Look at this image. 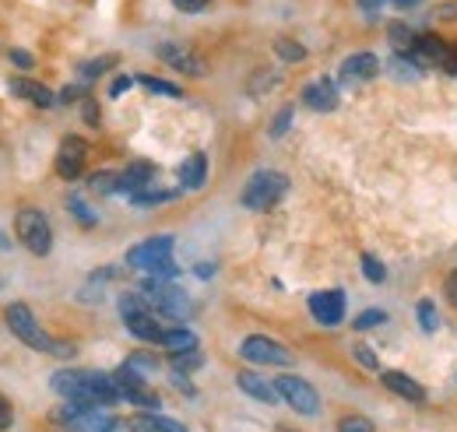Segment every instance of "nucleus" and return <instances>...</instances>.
I'll list each match as a JSON object with an SVG mask.
<instances>
[{
	"label": "nucleus",
	"mask_w": 457,
	"mask_h": 432,
	"mask_svg": "<svg viewBox=\"0 0 457 432\" xmlns=\"http://www.w3.org/2000/svg\"><path fill=\"white\" fill-rule=\"evenodd\" d=\"M54 394H60L67 404L81 408H113L120 397V386L113 383V373H92V370H60L50 379Z\"/></svg>",
	"instance_id": "obj_1"
},
{
	"label": "nucleus",
	"mask_w": 457,
	"mask_h": 432,
	"mask_svg": "<svg viewBox=\"0 0 457 432\" xmlns=\"http://www.w3.org/2000/svg\"><path fill=\"white\" fill-rule=\"evenodd\" d=\"M4 320L11 327V334L21 341V345H29L32 352H43V355H57V359H71L74 355V345L71 341H57V337H50L39 320H36V313L25 306V303H11L7 310H4Z\"/></svg>",
	"instance_id": "obj_2"
},
{
	"label": "nucleus",
	"mask_w": 457,
	"mask_h": 432,
	"mask_svg": "<svg viewBox=\"0 0 457 432\" xmlns=\"http://www.w3.org/2000/svg\"><path fill=\"white\" fill-rule=\"evenodd\" d=\"M288 194V176L278 169H257L246 187L239 190V204L246 212H271L282 197Z\"/></svg>",
	"instance_id": "obj_3"
},
{
	"label": "nucleus",
	"mask_w": 457,
	"mask_h": 432,
	"mask_svg": "<svg viewBox=\"0 0 457 432\" xmlns=\"http://www.w3.org/2000/svg\"><path fill=\"white\" fill-rule=\"evenodd\" d=\"M120 317H123V327L137 337V341H148V345H159L166 327L159 324V313L148 306V299L141 292H123L120 295Z\"/></svg>",
	"instance_id": "obj_4"
},
{
	"label": "nucleus",
	"mask_w": 457,
	"mask_h": 432,
	"mask_svg": "<svg viewBox=\"0 0 457 432\" xmlns=\"http://www.w3.org/2000/svg\"><path fill=\"white\" fill-rule=\"evenodd\" d=\"M54 422L67 432H123V422L110 408H81V404H63L54 411Z\"/></svg>",
	"instance_id": "obj_5"
},
{
	"label": "nucleus",
	"mask_w": 457,
	"mask_h": 432,
	"mask_svg": "<svg viewBox=\"0 0 457 432\" xmlns=\"http://www.w3.org/2000/svg\"><path fill=\"white\" fill-rule=\"evenodd\" d=\"M141 295H145L148 306H152L159 317H166V320H187L190 310H194V303L187 299V292H179L176 285L159 281V278H145V281H141Z\"/></svg>",
	"instance_id": "obj_6"
},
{
	"label": "nucleus",
	"mask_w": 457,
	"mask_h": 432,
	"mask_svg": "<svg viewBox=\"0 0 457 432\" xmlns=\"http://www.w3.org/2000/svg\"><path fill=\"white\" fill-rule=\"evenodd\" d=\"M14 232H18L21 246L29 253H36V257H46L54 250V225L39 208H21L14 215Z\"/></svg>",
	"instance_id": "obj_7"
},
{
	"label": "nucleus",
	"mask_w": 457,
	"mask_h": 432,
	"mask_svg": "<svg viewBox=\"0 0 457 432\" xmlns=\"http://www.w3.org/2000/svg\"><path fill=\"white\" fill-rule=\"evenodd\" d=\"M275 390H278L282 404H288L295 415H306V419L320 415V394H317V386L310 379L286 373V377H275Z\"/></svg>",
	"instance_id": "obj_8"
},
{
	"label": "nucleus",
	"mask_w": 457,
	"mask_h": 432,
	"mask_svg": "<svg viewBox=\"0 0 457 432\" xmlns=\"http://www.w3.org/2000/svg\"><path fill=\"white\" fill-rule=\"evenodd\" d=\"M239 359L253 362V366H292V352L282 341L268 337V334H250L239 341Z\"/></svg>",
	"instance_id": "obj_9"
},
{
	"label": "nucleus",
	"mask_w": 457,
	"mask_h": 432,
	"mask_svg": "<svg viewBox=\"0 0 457 432\" xmlns=\"http://www.w3.org/2000/svg\"><path fill=\"white\" fill-rule=\"evenodd\" d=\"M172 246H176V239L172 236H152V239H145V243H137V246H130L127 250V268H134V270H148L155 268V264H162V261H170L172 257Z\"/></svg>",
	"instance_id": "obj_10"
},
{
	"label": "nucleus",
	"mask_w": 457,
	"mask_h": 432,
	"mask_svg": "<svg viewBox=\"0 0 457 432\" xmlns=\"http://www.w3.org/2000/svg\"><path fill=\"white\" fill-rule=\"evenodd\" d=\"M310 306V317L320 327H342L345 324V292L342 288H324V292H313L306 299Z\"/></svg>",
	"instance_id": "obj_11"
},
{
	"label": "nucleus",
	"mask_w": 457,
	"mask_h": 432,
	"mask_svg": "<svg viewBox=\"0 0 457 432\" xmlns=\"http://www.w3.org/2000/svg\"><path fill=\"white\" fill-rule=\"evenodd\" d=\"M85 162H88V141L85 137H78V134H67L63 141H60V152H57V169L60 179H78L81 172H85Z\"/></svg>",
	"instance_id": "obj_12"
},
{
	"label": "nucleus",
	"mask_w": 457,
	"mask_h": 432,
	"mask_svg": "<svg viewBox=\"0 0 457 432\" xmlns=\"http://www.w3.org/2000/svg\"><path fill=\"white\" fill-rule=\"evenodd\" d=\"M377 74H380V56L370 54V50L345 56L342 67H338V81H342L345 88H359V85L373 81Z\"/></svg>",
	"instance_id": "obj_13"
},
{
	"label": "nucleus",
	"mask_w": 457,
	"mask_h": 432,
	"mask_svg": "<svg viewBox=\"0 0 457 432\" xmlns=\"http://www.w3.org/2000/svg\"><path fill=\"white\" fill-rule=\"evenodd\" d=\"M155 56H159L166 67L179 71V74H187V78H204V74H208V63L194 54L190 46H179V43H162V46H155Z\"/></svg>",
	"instance_id": "obj_14"
},
{
	"label": "nucleus",
	"mask_w": 457,
	"mask_h": 432,
	"mask_svg": "<svg viewBox=\"0 0 457 432\" xmlns=\"http://www.w3.org/2000/svg\"><path fill=\"white\" fill-rule=\"evenodd\" d=\"M299 96H303V106H310L313 112H335L338 103H342V92H338L335 78H328V74H320L310 85H303Z\"/></svg>",
	"instance_id": "obj_15"
},
{
	"label": "nucleus",
	"mask_w": 457,
	"mask_h": 432,
	"mask_svg": "<svg viewBox=\"0 0 457 432\" xmlns=\"http://www.w3.org/2000/svg\"><path fill=\"white\" fill-rule=\"evenodd\" d=\"M447 43L440 39V36H415V46H411V54L408 60L415 63V67H426V71H444V60H447Z\"/></svg>",
	"instance_id": "obj_16"
},
{
	"label": "nucleus",
	"mask_w": 457,
	"mask_h": 432,
	"mask_svg": "<svg viewBox=\"0 0 457 432\" xmlns=\"http://www.w3.org/2000/svg\"><path fill=\"white\" fill-rule=\"evenodd\" d=\"M380 383H384L395 397L408 401V404H426V401H429L426 386H422L419 379H411L408 373H401V370H380Z\"/></svg>",
	"instance_id": "obj_17"
},
{
	"label": "nucleus",
	"mask_w": 457,
	"mask_h": 432,
	"mask_svg": "<svg viewBox=\"0 0 457 432\" xmlns=\"http://www.w3.org/2000/svg\"><path fill=\"white\" fill-rule=\"evenodd\" d=\"M152 183H155V162H148V159H134V162L120 172V190H116V194L134 197V194L148 190Z\"/></svg>",
	"instance_id": "obj_18"
},
{
	"label": "nucleus",
	"mask_w": 457,
	"mask_h": 432,
	"mask_svg": "<svg viewBox=\"0 0 457 432\" xmlns=\"http://www.w3.org/2000/svg\"><path fill=\"white\" fill-rule=\"evenodd\" d=\"M236 386H239L246 397L261 401V404H278V401H282L278 390H275V383H268L264 377H257L253 370H239V373H236Z\"/></svg>",
	"instance_id": "obj_19"
},
{
	"label": "nucleus",
	"mask_w": 457,
	"mask_h": 432,
	"mask_svg": "<svg viewBox=\"0 0 457 432\" xmlns=\"http://www.w3.org/2000/svg\"><path fill=\"white\" fill-rule=\"evenodd\" d=\"M7 88H11L14 96H21L25 103H32V106H39V109H50L54 103H57V96H54L43 81H32V78H11Z\"/></svg>",
	"instance_id": "obj_20"
},
{
	"label": "nucleus",
	"mask_w": 457,
	"mask_h": 432,
	"mask_svg": "<svg viewBox=\"0 0 457 432\" xmlns=\"http://www.w3.org/2000/svg\"><path fill=\"white\" fill-rule=\"evenodd\" d=\"M208 183V155L204 152H190L179 162V190H201Z\"/></svg>",
	"instance_id": "obj_21"
},
{
	"label": "nucleus",
	"mask_w": 457,
	"mask_h": 432,
	"mask_svg": "<svg viewBox=\"0 0 457 432\" xmlns=\"http://www.w3.org/2000/svg\"><path fill=\"white\" fill-rule=\"evenodd\" d=\"M127 426L134 432H190L183 422L166 419V415H159V411H141V415H134Z\"/></svg>",
	"instance_id": "obj_22"
},
{
	"label": "nucleus",
	"mask_w": 457,
	"mask_h": 432,
	"mask_svg": "<svg viewBox=\"0 0 457 432\" xmlns=\"http://www.w3.org/2000/svg\"><path fill=\"white\" fill-rule=\"evenodd\" d=\"M170 355H179V352H197L201 348V341H197V334L190 330V327H183V324H176L170 327L166 334H162V341H159Z\"/></svg>",
	"instance_id": "obj_23"
},
{
	"label": "nucleus",
	"mask_w": 457,
	"mask_h": 432,
	"mask_svg": "<svg viewBox=\"0 0 457 432\" xmlns=\"http://www.w3.org/2000/svg\"><path fill=\"white\" fill-rule=\"evenodd\" d=\"M387 39H391L395 54H401V56H408L411 46H415V32H411V25H404V21H387Z\"/></svg>",
	"instance_id": "obj_24"
},
{
	"label": "nucleus",
	"mask_w": 457,
	"mask_h": 432,
	"mask_svg": "<svg viewBox=\"0 0 457 432\" xmlns=\"http://www.w3.org/2000/svg\"><path fill=\"white\" fill-rule=\"evenodd\" d=\"M88 190L99 194V197H110V194L120 190V172H110V169L92 172V176H88Z\"/></svg>",
	"instance_id": "obj_25"
},
{
	"label": "nucleus",
	"mask_w": 457,
	"mask_h": 432,
	"mask_svg": "<svg viewBox=\"0 0 457 432\" xmlns=\"http://www.w3.org/2000/svg\"><path fill=\"white\" fill-rule=\"evenodd\" d=\"M179 197V190H141V194H134L130 197V204L134 208H155V204H166V201H176Z\"/></svg>",
	"instance_id": "obj_26"
},
{
	"label": "nucleus",
	"mask_w": 457,
	"mask_h": 432,
	"mask_svg": "<svg viewBox=\"0 0 457 432\" xmlns=\"http://www.w3.org/2000/svg\"><path fill=\"white\" fill-rule=\"evenodd\" d=\"M170 366H172V373L187 377V373H197V370L204 366V355H201V348H197V352H179V355H170Z\"/></svg>",
	"instance_id": "obj_27"
},
{
	"label": "nucleus",
	"mask_w": 457,
	"mask_h": 432,
	"mask_svg": "<svg viewBox=\"0 0 457 432\" xmlns=\"http://www.w3.org/2000/svg\"><path fill=\"white\" fill-rule=\"evenodd\" d=\"M282 85V74L278 71H257L250 81H246V92L250 96H264L268 88H278Z\"/></svg>",
	"instance_id": "obj_28"
},
{
	"label": "nucleus",
	"mask_w": 457,
	"mask_h": 432,
	"mask_svg": "<svg viewBox=\"0 0 457 432\" xmlns=\"http://www.w3.org/2000/svg\"><path fill=\"white\" fill-rule=\"evenodd\" d=\"M137 85H145L148 92H155V96H166V99H183V88H179V85H172V81H162V78H152V74H141V78H137Z\"/></svg>",
	"instance_id": "obj_29"
},
{
	"label": "nucleus",
	"mask_w": 457,
	"mask_h": 432,
	"mask_svg": "<svg viewBox=\"0 0 457 432\" xmlns=\"http://www.w3.org/2000/svg\"><path fill=\"white\" fill-rule=\"evenodd\" d=\"M113 63H116V56H96V60H85V63H81V71H78V78H81V81H96V78H99V74H106Z\"/></svg>",
	"instance_id": "obj_30"
},
{
	"label": "nucleus",
	"mask_w": 457,
	"mask_h": 432,
	"mask_svg": "<svg viewBox=\"0 0 457 432\" xmlns=\"http://www.w3.org/2000/svg\"><path fill=\"white\" fill-rule=\"evenodd\" d=\"M275 54H278V60H286V63H299V60H306V46L282 36V39H275Z\"/></svg>",
	"instance_id": "obj_31"
},
{
	"label": "nucleus",
	"mask_w": 457,
	"mask_h": 432,
	"mask_svg": "<svg viewBox=\"0 0 457 432\" xmlns=\"http://www.w3.org/2000/svg\"><path fill=\"white\" fill-rule=\"evenodd\" d=\"M415 313H419V327H422L426 334H433V330L440 327V317H436V306H433V299H419Z\"/></svg>",
	"instance_id": "obj_32"
},
{
	"label": "nucleus",
	"mask_w": 457,
	"mask_h": 432,
	"mask_svg": "<svg viewBox=\"0 0 457 432\" xmlns=\"http://www.w3.org/2000/svg\"><path fill=\"white\" fill-rule=\"evenodd\" d=\"M352 359L362 366V370H370V373H380V359H377V352L370 348V345H352Z\"/></svg>",
	"instance_id": "obj_33"
},
{
	"label": "nucleus",
	"mask_w": 457,
	"mask_h": 432,
	"mask_svg": "<svg viewBox=\"0 0 457 432\" xmlns=\"http://www.w3.org/2000/svg\"><path fill=\"white\" fill-rule=\"evenodd\" d=\"M362 274H366V281H373V285H384V281H387V268H384L373 253H362Z\"/></svg>",
	"instance_id": "obj_34"
},
{
	"label": "nucleus",
	"mask_w": 457,
	"mask_h": 432,
	"mask_svg": "<svg viewBox=\"0 0 457 432\" xmlns=\"http://www.w3.org/2000/svg\"><path fill=\"white\" fill-rule=\"evenodd\" d=\"M338 432H377V426L366 415H342L338 419Z\"/></svg>",
	"instance_id": "obj_35"
},
{
	"label": "nucleus",
	"mask_w": 457,
	"mask_h": 432,
	"mask_svg": "<svg viewBox=\"0 0 457 432\" xmlns=\"http://www.w3.org/2000/svg\"><path fill=\"white\" fill-rule=\"evenodd\" d=\"M380 324H387V313H384V310H362V313L352 320L355 330H373V327H380Z\"/></svg>",
	"instance_id": "obj_36"
},
{
	"label": "nucleus",
	"mask_w": 457,
	"mask_h": 432,
	"mask_svg": "<svg viewBox=\"0 0 457 432\" xmlns=\"http://www.w3.org/2000/svg\"><path fill=\"white\" fill-rule=\"evenodd\" d=\"M387 67H391V74H395V78H401V81H415V78H419V71H411L415 63H411L408 56H401V54L391 56V63H387Z\"/></svg>",
	"instance_id": "obj_37"
},
{
	"label": "nucleus",
	"mask_w": 457,
	"mask_h": 432,
	"mask_svg": "<svg viewBox=\"0 0 457 432\" xmlns=\"http://www.w3.org/2000/svg\"><path fill=\"white\" fill-rule=\"evenodd\" d=\"M127 362H130V366H134L137 373H145V377H152V373L159 370V359H155L152 352H134V355H130Z\"/></svg>",
	"instance_id": "obj_38"
},
{
	"label": "nucleus",
	"mask_w": 457,
	"mask_h": 432,
	"mask_svg": "<svg viewBox=\"0 0 457 432\" xmlns=\"http://www.w3.org/2000/svg\"><path fill=\"white\" fill-rule=\"evenodd\" d=\"M67 212H71V215L78 218V221H81V225H85V228H92V225H96V221H99V218L92 215V212H88V208H85V201H81V197H67Z\"/></svg>",
	"instance_id": "obj_39"
},
{
	"label": "nucleus",
	"mask_w": 457,
	"mask_h": 432,
	"mask_svg": "<svg viewBox=\"0 0 457 432\" xmlns=\"http://www.w3.org/2000/svg\"><path fill=\"white\" fill-rule=\"evenodd\" d=\"M292 116H295V106H282L278 112H275V120H271V137H282L288 127H292Z\"/></svg>",
	"instance_id": "obj_40"
},
{
	"label": "nucleus",
	"mask_w": 457,
	"mask_h": 432,
	"mask_svg": "<svg viewBox=\"0 0 457 432\" xmlns=\"http://www.w3.org/2000/svg\"><path fill=\"white\" fill-rule=\"evenodd\" d=\"M81 116H85V123H88V127H99V103H96L92 96H85V99H81Z\"/></svg>",
	"instance_id": "obj_41"
},
{
	"label": "nucleus",
	"mask_w": 457,
	"mask_h": 432,
	"mask_svg": "<svg viewBox=\"0 0 457 432\" xmlns=\"http://www.w3.org/2000/svg\"><path fill=\"white\" fill-rule=\"evenodd\" d=\"M212 0H172V7L176 11H183V14H197V11H204Z\"/></svg>",
	"instance_id": "obj_42"
},
{
	"label": "nucleus",
	"mask_w": 457,
	"mask_h": 432,
	"mask_svg": "<svg viewBox=\"0 0 457 432\" xmlns=\"http://www.w3.org/2000/svg\"><path fill=\"white\" fill-rule=\"evenodd\" d=\"M130 85H134V78H130V74H120V78H113V85H110V99H120L123 92H130Z\"/></svg>",
	"instance_id": "obj_43"
},
{
	"label": "nucleus",
	"mask_w": 457,
	"mask_h": 432,
	"mask_svg": "<svg viewBox=\"0 0 457 432\" xmlns=\"http://www.w3.org/2000/svg\"><path fill=\"white\" fill-rule=\"evenodd\" d=\"M11 422H14V408H11V401L0 394V432L11 429Z\"/></svg>",
	"instance_id": "obj_44"
},
{
	"label": "nucleus",
	"mask_w": 457,
	"mask_h": 432,
	"mask_svg": "<svg viewBox=\"0 0 457 432\" xmlns=\"http://www.w3.org/2000/svg\"><path fill=\"white\" fill-rule=\"evenodd\" d=\"M11 63H18L21 71H29L32 67V54L29 50H11Z\"/></svg>",
	"instance_id": "obj_45"
},
{
	"label": "nucleus",
	"mask_w": 457,
	"mask_h": 432,
	"mask_svg": "<svg viewBox=\"0 0 457 432\" xmlns=\"http://www.w3.org/2000/svg\"><path fill=\"white\" fill-rule=\"evenodd\" d=\"M444 292H447V299L457 306V268L447 274V281H444Z\"/></svg>",
	"instance_id": "obj_46"
},
{
	"label": "nucleus",
	"mask_w": 457,
	"mask_h": 432,
	"mask_svg": "<svg viewBox=\"0 0 457 432\" xmlns=\"http://www.w3.org/2000/svg\"><path fill=\"white\" fill-rule=\"evenodd\" d=\"M78 99H85V96H81V88H74V85H67L57 96V103H78Z\"/></svg>",
	"instance_id": "obj_47"
},
{
	"label": "nucleus",
	"mask_w": 457,
	"mask_h": 432,
	"mask_svg": "<svg viewBox=\"0 0 457 432\" xmlns=\"http://www.w3.org/2000/svg\"><path fill=\"white\" fill-rule=\"evenodd\" d=\"M444 71H447L451 78H457V46H451V50H447V60H444Z\"/></svg>",
	"instance_id": "obj_48"
},
{
	"label": "nucleus",
	"mask_w": 457,
	"mask_h": 432,
	"mask_svg": "<svg viewBox=\"0 0 457 432\" xmlns=\"http://www.w3.org/2000/svg\"><path fill=\"white\" fill-rule=\"evenodd\" d=\"M212 274H215V264H208V261L197 268V278H212Z\"/></svg>",
	"instance_id": "obj_49"
},
{
	"label": "nucleus",
	"mask_w": 457,
	"mask_h": 432,
	"mask_svg": "<svg viewBox=\"0 0 457 432\" xmlns=\"http://www.w3.org/2000/svg\"><path fill=\"white\" fill-rule=\"evenodd\" d=\"M359 4H362V11H366V14H373V11L380 7V0H359Z\"/></svg>",
	"instance_id": "obj_50"
},
{
	"label": "nucleus",
	"mask_w": 457,
	"mask_h": 432,
	"mask_svg": "<svg viewBox=\"0 0 457 432\" xmlns=\"http://www.w3.org/2000/svg\"><path fill=\"white\" fill-rule=\"evenodd\" d=\"M391 4H398V7H411V4H419V0H391Z\"/></svg>",
	"instance_id": "obj_51"
},
{
	"label": "nucleus",
	"mask_w": 457,
	"mask_h": 432,
	"mask_svg": "<svg viewBox=\"0 0 457 432\" xmlns=\"http://www.w3.org/2000/svg\"><path fill=\"white\" fill-rule=\"evenodd\" d=\"M7 246H11V239H7L4 232H0V250H7Z\"/></svg>",
	"instance_id": "obj_52"
},
{
	"label": "nucleus",
	"mask_w": 457,
	"mask_h": 432,
	"mask_svg": "<svg viewBox=\"0 0 457 432\" xmlns=\"http://www.w3.org/2000/svg\"><path fill=\"white\" fill-rule=\"evenodd\" d=\"M286 432H288V429H286Z\"/></svg>",
	"instance_id": "obj_53"
}]
</instances>
